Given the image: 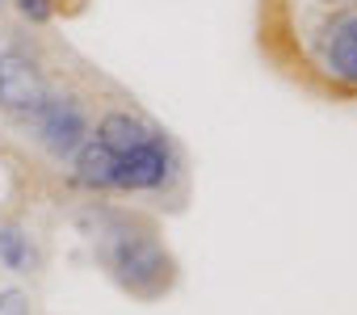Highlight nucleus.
I'll return each instance as SVG.
<instances>
[{
  "label": "nucleus",
  "instance_id": "obj_6",
  "mask_svg": "<svg viewBox=\"0 0 357 315\" xmlns=\"http://www.w3.org/2000/svg\"><path fill=\"white\" fill-rule=\"evenodd\" d=\"M72 185L84 190V194H114V181H118V151H109L97 135H89L76 155H72Z\"/></svg>",
  "mask_w": 357,
  "mask_h": 315
},
{
  "label": "nucleus",
  "instance_id": "obj_7",
  "mask_svg": "<svg viewBox=\"0 0 357 315\" xmlns=\"http://www.w3.org/2000/svg\"><path fill=\"white\" fill-rule=\"evenodd\" d=\"M155 130H160V126H155L151 118H143V114H135V109H126V105L105 109V114L97 118V126H93V135H97L109 151H118V155H126V151L151 143Z\"/></svg>",
  "mask_w": 357,
  "mask_h": 315
},
{
  "label": "nucleus",
  "instance_id": "obj_5",
  "mask_svg": "<svg viewBox=\"0 0 357 315\" xmlns=\"http://www.w3.org/2000/svg\"><path fill=\"white\" fill-rule=\"evenodd\" d=\"M319 68L332 84L357 93V5L332 17L324 47H319Z\"/></svg>",
  "mask_w": 357,
  "mask_h": 315
},
{
  "label": "nucleus",
  "instance_id": "obj_4",
  "mask_svg": "<svg viewBox=\"0 0 357 315\" xmlns=\"http://www.w3.org/2000/svg\"><path fill=\"white\" fill-rule=\"evenodd\" d=\"M172 177H181V151H176V143L164 130H155L151 143L118 155L114 194H164Z\"/></svg>",
  "mask_w": 357,
  "mask_h": 315
},
{
  "label": "nucleus",
  "instance_id": "obj_11",
  "mask_svg": "<svg viewBox=\"0 0 357 315\" xmlns=\"http://www.w3.org/2000/svg\"><path fill=\"white\" fill-rule=\"evenodd\" d=\"M9 13V0H0V17H5Z\"/></svg>",
  "mask_w": 357,
  "mask_h": 315
},
{
  "label": "nucleus",
  "instance_id": "obj_3",
  "mask_svg": "<svg viewBox=\"0 0 357 315\" xmlns=\"http://www.w3.org/2000/svg\"><path fill=\"white\" fill-rule=\"evenodd\" d=\"M47 93H51V80L43 59L26 43H0V114L30 122L47 101Z\"/></svg>",
  "mask_w": 357,
  "mask_h": 315
},
{
  "label": "nucleus",
  "instance_id": "obj_8",
  "mask_svg": "<svg viewBox=\"0 0 357 315\" xmlns=\"http://www.w3.org/2000/svg\"><path fill=\"white\" fill-rule=\"evenodd\" d=\"M0 265L17 277H30L43 269V252L22 223H0Z\"/></svg>",
  "mask_w": 357,
  "mask_h": 315
},
{
  "label": "nucleus",
  "instance_id": "obj_2",
  "mask_svg": "<svg viewBox=\"0 0 357 315\" xmlns=\"http://www.w3.org/2000/svg\"><path fill=\"white\" fill-rule=\"evenodd\" d=\"M26 126L34 130L38 147L51 155V160L68 164L72 155H76V147L93 135V114H89L84 97L63 93V89H51V93H47V101L38 105V114H34Z\"/></svg>",
  "mask_w": 357,
  "mask_h": 315
},
{
  "label": "nucleus",
  "instance_id": "obj_9",
  "mask_svg": "<svg viewBox=\"0 0 357 315\" xmlns=\"http://www.w3.org/2000/svg\"><path fill=\"white\" fill-rule=\"evenodd\" d=\"M59 5H63V0H9V9H13L26 26H34V30H47V26L59 17Z\"/></svg>",
  "mask_w": 357,
  "mask_h": 315
},
{
  "label": "nucleus",
  "instance_id": "obj_10",
  "mask_svg": "<svg viewBox=\"0 0 357 315\" xmlns=\"http://www.w3.org/2000/svg\"><path fill=\"white\" fill-rule=\"evenodd\" d=\"M0 315H34V298L22 286H5L0 290Z\"/></svg>",
  "mask_w": 357,
  "mask_h": 315
},
{
  "label": "nucleus",
  "instance_id": "obj_1",
  "mask_svg": "<svg viewBox=\"0 0 357 315\" xmlns=\"http://www.w3.org/2000/svg\"><path fill=\"white\" fill-rule=\"evenodd\" d=\"M80 227L93 236L101 269L126 294L151 302V298H164L176 286V261H172V252L164 248V240L151 223H143L126 210L97 206V210L80 215Z\"/></svg>",
  "mask_w": 357,
  "mask_h": 315
}]
</instances>
